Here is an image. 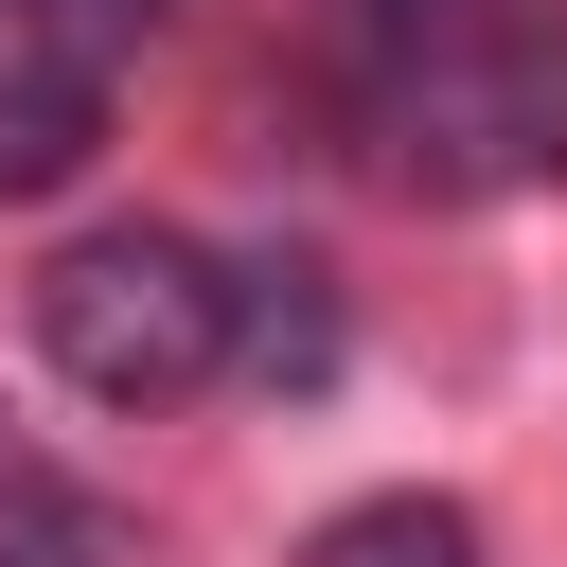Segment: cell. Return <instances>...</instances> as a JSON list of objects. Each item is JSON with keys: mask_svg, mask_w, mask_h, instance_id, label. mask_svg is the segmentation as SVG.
Masks as SVG:
<instances>
[{"mask_svg": "<svg viewBox=\"0 0 567 567\" xmlns=\"http://www.w3.org/2000/svg\"><path fill=\"white\" fill-rule=\"evenodd\" d=\"M230 372H266V390H319V372H337V284H319L301 248L230 266Z\"/></svg>", "mask_w": 567, "mask_h": 567, "instance_id": "4", "label": "cell"}, {"mask_svg": "<svg viewBox=\"0 0 567 567\" xmlns=\"http://www.w3.org/2000/svg\"><path fill=\"white\" fill-rule=\"evenodd\" d=\"M0 567H106V514L53 496L35 461H0Z\"/></svg>", "mask_w": 567, "mask_h": 567, "instance_id": "6", "label": "cell"}, {"mask_svg": "<svg viewBox=\"0 0 567 567\" xmlns=\"http://www.w3.org/2000/svg\"><path fill=\"white\" fill-rule=\"evenodd\" d=\"M124 35H159V0H71V53H124Z\"/></svg>", "mask_w": 567, "mask_h": 567, "instance_id": "7", "label": "cell"}, {"mask_svg": "<svg viewBox=\"0 0 567 567\" xmlns=\"http://www.w3.org/2000/svg\"><path fill=\"white\" fill-rule=\"evenodd\" d=\"M301 567H478V514L461 496H354L301 532Z\"/></svg>", "mask_w": 567, "mask_h": 567, "instance_id": "5", "label": "cell"}, {"mask_svg": "<svg viewBox=\"0 0 567 567\" xmlns=\"http://www.w3.org/2000/svg\"><path fill=\"white\" fill-rule=\"evenodd\" d=\"M354 89L425 195H532L567 177V35L549 0H337Z\"/></svg>", "mask_w": 567, "mask_h": 567, "instance_id": "1", "label": "cell"}, {"mask_svg": "<svg viewBox=\"0 0 567 567\" xmlns=\"http://www.w3.org/2000/svg\"><path fill=\"white\" fill-rule=\"evenodd\" d=\"M35 354L89 408H177L230 372V266L195 230H89L35 266Z\"/></svg>", "mask_w": 567, "mask_h": 567, "instance_id": "2", "label": "cell"}, {"mask_svg": "<svg viewBox=\"0 0 567 567\" xmlns=\"http://www.w3.org/2000/svg\"><path fill=\"white\" fill-rule=\"evenodd\" d=\"M106 159V71L89 53H18L0 71V195H71Z\"/></svg>", "mask_w": 567, "mask_h": 567, "instance_id": "3", "label": "cell"}]
</instances>
